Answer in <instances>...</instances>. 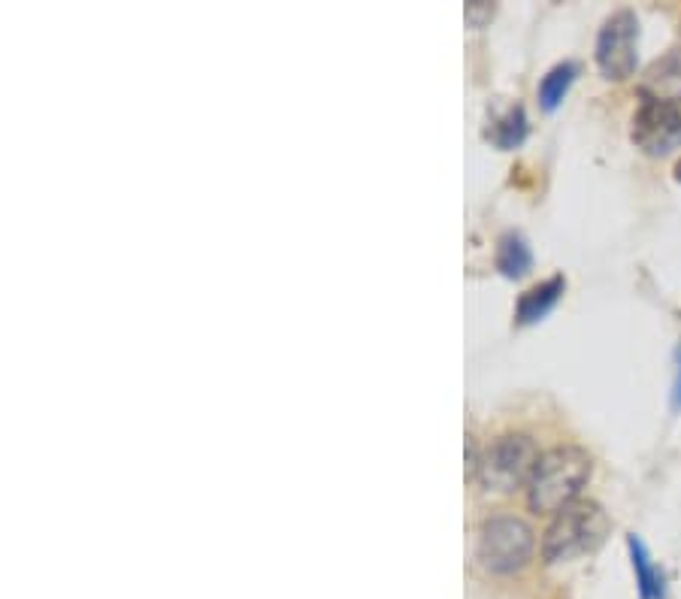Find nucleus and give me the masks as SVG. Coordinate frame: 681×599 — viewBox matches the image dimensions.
<instances>
[{
	"label": "nucleus",
	"mask_w": 681,
	"mask_h": 599,
	"mask_svg": "<svg viewBox=\"0 0 681 599\" xmlns=\"http://www.w3.org/2000/svg\"><path fill=\"white\" fill-rule=\"evenodd\" d=\"M536 548V533L528 521L515 515H493L482 521L479 539H476V557L479 564L493 576H509L530 564Z\"/></svg>",
	"instance_id": "20e7f679"
},
{
	"label": "nucleus",
	"mask_w": 681,
	"mask_h": 599,
	"mask_svg": "<svg viewBox=\"0 0 681 599\" xmlns=\"http://www.w3.org/2000/svg\"><path fill=\"white\" fill-rule=\"evenodd\" d=\"M634 142L651 158L672 154L681 146V109L670 100H651L646 97L642 106L636 109L634 128H630Z\"/></svg>",
	"instance_id": "423d86ee"
},
{
	"label": "nucleus",
	"mask_w": 681,
	"mask_h": 599,
	"mask_svg": "<svg viewBox=\"0 0 681 599\" xmlns=\"http://www.w3.org/2000/svg\"><path fill=\"white\" fill-rule=\"evenodd\" d=\"M491 15H493L491 3H485V0H472V3H467V22H470L472 28H482Z\"/></svg>",
	"instance_id": "ddd939ff"
},
{
	"label": "nucleus",
	"mask_w": 681,
	"mask_h": 599,
	"mask_svg": "<svg viewBox=\"0 0 681 599\" xmlns=\"http://www.w3.org/2000/svg\"><path fill=\"white\" fill-rule=\"evenodd\" d=\"M675 406H681V349H679V378H675Z\"/></svg>",
	"instance_id": "4468645a"
},
{
	"label": "nucleus",
	"mask_w": 681,
	"mask_h": 599,
	"mask_svg": "<svg viewBox=\"0 0 681 599\" xmlns=\"http://www.w3.org/2000/svg\"><path fill=\"white\" fill-rule=\"evenodd\" d=\"M530 264H533V258H530V248L524 246L521 236L509 234L500 239V248H497V267H500L503 276H509V279H521V276L530 270Z\"/></svg>",
	"instance_id": "9d476101"
},
{
	"label": "nucleus",
	"mask_w": 681,
	"mask_h": 599,
	"mask_svg": "<svg viewBox=\"0 0 681 599\" xmlns=\"http://www.w3.org/2000/svg\"><path fill=\"white\" fill-rule=\"evenodd\" d=\"M639 22L630 10H618L606 19L597 36V67L609 79H627L636 71Z\"/></svg>",
	"instance_id": "39448f33"
},
{
	"label": "nucleus",
	"mask_w": 681,
	"mask_h": 599,
	"mask_svg": "<svg viewBox=\"0 0 681 599\" xmlns=\"http://www.w3.org/2000/svg\"><path fill=\"white\" fill-rule=\"evenodd\" d=\"M606 533H609V517L603 512V505L594 500H578L554 515L542 539V557L545 564L576 560L582 554L594 552L606 539Z\"/></svg>",
	"instance_id": "f03ea898"
},
{
	"label": "nucleus",
	"mask_w": 681,
	"mask_h": 599,
	"mask_svg": "<svg viewBox=\"0 0 681 599\" xmlns=\"http://www.w3.org/2000/svg\"><path fill=\"white\" fill-rule=\"evenodd\" d=\"M646 95L651 100H670L679 104L681 97V52H670L667 58H660L651 64V71L646 73Z\"/></svg>",
	"instance_id": "0eeeda50"
},
{
	"label": "nucleus",
	"mask_w": 681,
	"mask_h": 599,
	"mask_svg": "<svg viewBox=\"0 0 681 599\" xmlns=\"http://www.w3.org/2000/svg\"><path fill=\"white\" fill-rule=\"evenodd\" d=\"M524 133H528V118H524V109L515 106V109H509V116L493 125L491 137L500 149H515L524 140Z\"/></svg>",
	"instance_id": "f8f14e48"
},
{
	"label": "nucleus",
	"mask_w": 681,
	"mask_h": 599,
	"mask_svg": "<svg viewBox=\"0 0 681 599\" xmlns=\"http://www.w3.org/2000/svg\"><path fill=\"white\" fill-rule=\"evenodd\" d=\"M561 295H564V279H561V276H554L549 282L530 288L528 295H521V300H518V324H530V321H540V318L549 315L552 306L561 300Z\"/></svg>",
	"instance_id": "6e6552de"
},
{
	"label": "nucleus",
	"mask_w": 681,
	"mask_h": 599,
	"mask_svg": "<svg viewBox=\"0 0 681 599\" xmlns=\"http://www.w3.org/2000/svg\"><path fill=\"white\" fill-rule=\"evenodd\" d=\"M627 548H630V560H634L639 597H642V599H663V576H660L658 569H655V564L648 560L646 545L636 539V536H630V539H627Z\"/></svg>",
	"instance_id": "1a4fd4ad"
},
{
	"label": "nucleus",
	"mask_w": 681,
	"mask_h": 599,
	"mask_svg": "<svg viewBox=\"0 0 681 599\" xmlns=\"http://www.w3.org/2000/svg\"><path fill=\"white\" fill-rule=\"evenodd\" d=\"M540 458V448L528 434H503L479 454L472 475L491 494H512L530 484Z\"/></svg>",
	"instance_id": "7ed1b4c3"
},
{
	"label": "nucleus",
	"mask_w": 681,
	"mask_h": 599,
	"mask_svg": "<svg viewBox=\"0 0 681 599\" xmlns=\"http://www.w3.org/2000/svg\"><path fill=\"white\" fill-rule=\"evenodd\" d=\"M576 73H578L576 64H573V61H564V64H557V67H552V71L542 76L540 100L545 109H554V106L564 100L566 92H570V85L576 79Z\"/></svg>",
	"instance_id": "9b49d317"
},
{
	"label": "nucleus",
	"mask_w": 681,
	"mask_h": 599,
	"mask_svg": "<svg viewBox=\"0 0 681 599\" xmlns=\"http://www.w3.org/2000/svg\"><path fill=\"white\" fill-rule=\"evenodd\" d=\"M590 479V454L578 446H557L545 451L528 484V503L536 515H557L578 503Z\"/></svg>",
	"instance_id": "f257e3e1"
}]
</instances>
